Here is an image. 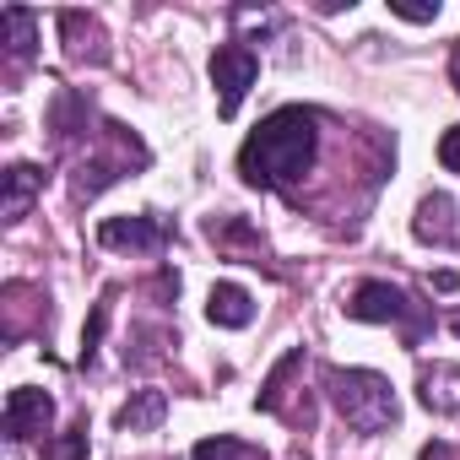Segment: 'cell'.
<instances>
[{
  "instance_id": "cell-1",
  "label": "cell",
  "mask_w": 460,
  "mask_h": 460,
  "mask_svg": "<svg viewBox=\"0 0 460 460\" xmlns=\"http://www.w3.org/2000/svg\"><path fill=\"white\" fill-rule=\"evenodd\" d=\"M314 152H320V114L288 103V109L266 114L255 125V136L239 146V173L255 190H288L314 168Z\"/></svg>"
},
{
  "instance_id": "cell-3",
  "label": "cell",
  "mask_w": 460,
  "mask_h": 460,
  "mask_svg": "<svg viewBox=\"0 0 460 460\" xmlns=\"http://www.w3.org/2000/svg\"><path fill=\"white\" fill-rule=\"evenodd\" d=\"M347 314L363 320V325H406V341H417L428 331V314L390 282H358L352 298H347Z\"/></svg>"
},
{
  "instance_id": "cell-16",
  "label": "cell",
  "mask_w": 460,
  "mask_h": 460,
  "mask_svg": "<svg viewBox=\"0 0 460 460\" xmlns=\"http://www.w3.org/2000/svg\"><path fill=\"white\" fill-rule=\"evenodd\" d=\"M60 460H87V417H82L76 428H66V438H60Z\"/></svg>"
},
{
  "instance_id": "cell-20",
  "label": "cell",
  "mask_w": 460,
  "mask_h": 460,
  "mask_svg": "<svg viewBox=\"0 0 460 460\" xmlns=\"http://www.w3.org/2000/svg\"><path fill=\"white\" fill-rule=\"evenodd\" d=\"M417 460H455V455H449V444H428V449H422Z\"/></svg>"
},
{
  "instance_id": "cell-8",
  "label": "cell",
  "mask_w": 460,
  "mask_h": 460,
  "mask_svg": "<svg viewBox=\"0 0 460 460\" xmlns=\"http://www.w3.org/2000/svg\"><path fill=\"white\" fill-rule=\"evenodd\" d=\"M130 163H146V157H82L76 163V173H71V200L76 206H87L93 195H103L114 179H125V168Z\"/></svg>"
},
{
  "instance_id": "cell-22",
  "label": "cell",
  "mask_w": 460,
  "mask_h": 460,
  "mask_svg": "<svg viewBox=\"0 0 460 460\" xmlns=\"http://www.w3.org/2000/svg\"><path fill=\"white\" fill-rule=\"evenodd\" d=\"M455 336H460V314H455Z\"/></svg>"
},
{
  "instance_id": "cell-2",
  "label": "cell",
  "mask_w": 460,
  "mask_h": 460,
  "mask_svg": "<svg viewBox=\"0 0 460 460\" xmlns=\"http://www.w3.org/2000/svg\"><path fill=\"white\" fill-rule=\"evenodd\" d=\"M325 390H331L336 411L347 417V428H358V433H385L401 417L390 379L374 368H325Z\"/></svg>"
},
{
  "instance_id": "cell-7",
  "label": "cell",
  "mask_w": 460,
  "mask_h": 460,
  "mask_svg": "<svg viewBox=\"0 0 460 460\" xmlns=\"http://www.w3.org/2000/svg\"><path fill=\"white\" fill-rule=\"evenodd\" d=\"M39 190H44V168H33V163H12L6 173H0V217H6V222H22V217L33 211Z\"/></svg>"
},
{
  "instance_id": "cell-4",
  "label": "cell",
  "mask_w": 460,
  "mask_h": 460,
  "mask_svg": "<svg viewBox=\"0 0 460 460\" xmlns=\"http://www.w3.org/2000/svg\"><path fill=\"white\" fill-rule=\"evenodd\" d=\"M255 76H261V60H255L250 44H222V49L211 55V87H217V114H222V119L239 114V103L250 98Z\"/></svg>"
},
{
  "instance_id": "cell-13",
  "label": "cell",
  "mask_w": 460,
  "mask_h": 460,
  "mask_svg": "<svg viewBox=\"0 0 460 460\" xmlns=\"http://www.w3.org/2000/svg\"><path fill=\"white\" fill-rule=\"evenodd\" d=\"M190 460H271V455L255 449V444H244V438H234V433H217V438H200L190 449Z\"/></svg>"
},
{
  "instance_id": "cell-14",
  "label": "cell",
  "mask_w": 460,
  "mask_h": 460,
  "mask_svg": "<svg viewBox=\"0 0 460 460\" xmlns=\"http://www.w3.org/2000/svg\"><path fill=\"white\" fill-rule=\"evenodd\" d=\"M298 368H304V347H293V352H288V358H282V363L271 368V379H266V390L255 395V406H261V411H282V395H288V379H293Z\"/></svg>"
},
{
  "instance_id": "cell-21",
  "label": "cell",
  "mask_w": 460,
  "mask_h": 460,
  "mask_svg": "<svg viewBox=\"0 0 460 460\" xmlns=\"http://www.w3.org/2000/svg\"><path fill=\"white\" fill-rule=\"evenodd\" d=\"M449 82H455V93H460V44H455V55H449Z\"/></svg>"
},
{
  "instance_id": "cell-18",
  "label": "cell",
  "mask_w": 460,
  "mask_h": 460,
  "mask_svg": "<svg viewBox=\"0 0 460 460\" xmlns=\"http://www.w3.org/2000/svg\"><path fill=\"white\" fill-rule=\"evenodd\" d=\"M438 163H444L449 173H460V125H449V130L438 136Z\"/></svg>"
},
{
  "instance_id": "cell-19",
  "label": "cell",
  "mask_w": 460,
  "mask_h": 460,
  "mask_svg": "<svg viewBox=\"0 0 460 460\" xmlns=\"http://www.w3.org/2000/svg\"><path fill=\"white\" fill-rule=\"evenodd\" d=\"M433 288H444V293H455V288H460V271H438V277H433Z\"/></svg>"
},
{
  "instance_id": "cell-10",
  "label": "cell",
  "mask_w": 460,
  "mask_h": 460,
  "mask_svg": "<svg viewBox=\"0 0 460 460\" xmlns=\"http://www.w3.org/2000/svg\"><path fill=\"white\" fill-rule=\"evenodd\" d=\"M206 320L222 325V331H244L255 320V298L239 288V282H217L211 298H206Z\"/></svg>"
},
{
  "instance_id": "cell-5",
  "label": "cell",
  "mask_w": 460,
  "mask_h": 460,
  "mask_svg": "<svg viewBox=\"0 0 460 460\" xmlns=\"http://www.w3.org/2000/svg\"><path fill=\"white\" fill-rule=\"evenodd\" d=\"M49 422H55V401H49L44 390L17 385V390L6 395V438H12V444H28V438L49 433Z\"/></svg>"
},
{
  "instance_id": "cell-15",
  "label": "cell",
  "mask_w": 460,
  "mask_h": 460,
  "mask_svg": "<svg viewBox=\"0 0 460 460\" xmlns=\"http://www.w3.org/2000/svg\"><path fill=\"white\" fill-rule=\"evenodd\" d=\"M109 304H114V293L103 304H93V320L82 331V368H93V358H98V341H103V325H109Z\"/></svg>"
},
{
  "instance_id": "cell-12",
  "label": "cell",
  "mask_w": 460,
  "mask_h": 460,
  "mask_svg": "<svg viewBox=\"0 0 460 460\" xmlns=\"http://www.w3.org/2000/svg\"><path fill=\"white\" fill-rule=\"evenodd\" d=\"M0 33H6L12 60H33V49H39V22H33V12H22V6H0Z\"/></svg>"
},
{
  "instance_id": "cell-17",
  "label": "cell",
  "mask_w": 460,
  "mask_h": 460,
  "mask_svg": "<svg viewBox=\"0 0 460 460\" xmlns=\"http://www.w3.org/2000/svg\"><path fill=\"white\" fill-rule=\"evenodd\" d=\"M390 17H401V22H438V6H411V0H390Z\"/></svg>"
},
{
  "instance_id": "cell-9",
  "label": "cell",
  "mask_w": 460,
  "mask_h": 460,
  "mask_svg": "<svg viewBox=\"0 0 460 460\" xmlns=\"http://www.w3.org/2000/svg\"><path fill=\"white\" fill-rule=\"evenodd\" d=\"M449 217H455V200H449V195H428V200L417 206V217H411V234H417L422 244L449 250V244H460V222H449Z\"/></svg>"
},
{
  "instance_id": "cell-11",
  "label": "cell",
  "mask_w": 460,
  "mask_h": 460,
  "mask_svg": "<svg viewBox=\"0 0 460 460\" xmlns=\"http://www.w3.org/2000/svg\"><path fill=\"white\" fill-rule=\"evenodd\" d=\"M163 417H168V395H163V390H136V395L114 411V428H119V433H152Z\"/></svg>"
},
{
  "instance_id": "cell-6",
  "label": "cell",
  "mask_w": 460,
  "mask_h": 460,
  "mask_svg": "<svg viewBox=\"0 0 460 460\" xmlns=\"http://www.w3.org/2000/svg\"><path fill=\"white\" fill-rule=\"evenodd\" d=\"M168 227L157 217H109L98 227V244L103 250H163Z\"/></svg>"
}]
</instances>
